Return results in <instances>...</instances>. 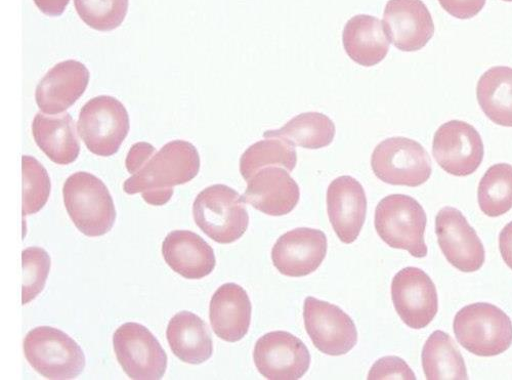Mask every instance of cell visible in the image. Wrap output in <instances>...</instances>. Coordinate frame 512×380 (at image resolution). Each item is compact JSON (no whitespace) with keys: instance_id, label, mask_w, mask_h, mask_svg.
Here are the masks:
<instances>
[{"instance_id":"d6986e66","label":"cell","mask_w":512,"mask_h":380,"mask_svg":"<svg viewBox=\"0 0 512 380\" xmlns=\"http://www.w3.org/2000/svg\"><path fill=\"white\" fill-rule=\"evenodd\" d=\"M90 72L82 63L68 60L56 65L39 82L35 99L42 113L58 115L65 112L87 90Z\"/></svg>"},{"instance_id":"ffe728a7","label":"cell","mask_w":512,"mask_h":380,"mask_svg":"<svg viewBox=\"0 0 512 380\" xmlns=\"http://www.w3.org/2000/svg\"><path fill=\"white\" fill-rule=\"evenodd\" d=\"M162 255L166 264L186 279H202L217 265L212 247L191 231L169 233L162 243Z\"/></svg>"},{"instance_id":"8d00e7d4","label":"cell","mask_w":512,"mask_h":380,"mask_svg":"<svg viewBox=\"0 0 512 380\" xmlns=\"http://www.w3.org/2000/svg\"><path fill=\"white\" fill-rule=\"evenodd\" d=\"M34 3L42 13L59 17L65 12L70 0H34Z\"/></svg>"},{"instance_id":"1f68e13d","label":"cell","mask_w":512,"mask_h":380,"mask_svg":"<svg viewBox=\"0 0 512 380\" xmlns=\"http://www.w3.org/2000/svg\"><path fill=\"white\" fill-rule=\"evenodd\" d=\"M22 304L31 303L44 290L52 267L49 253L40 247H28L22 252Z\"/></svg>"},{"instance_id":"7a4b0ae2","label":"cell","mask_w":512,"mask_h":380,"mask_svg":"<svg viewBox=\"0 0 512 380\" xmlns=\"http://www.w3.org/2000/svg\"><path fill=\"white\" fill-rule=\"evenodd\" d=\"M68 215L85 236L101 237L109 233L116 221V209L106 185L90 173H76L63 189Z\"/></svg>"},{"instance_id":"603a6c76","label":"cell","mask_w":512,"mask_h":380,"mask_svg":"<svg viewBox=\"0 0 512 380\" xmlns=\"http://www.w3.org/2000/svg\"><path fill=\"white\" fill-rule=\"evenodd\" d=\"M32 134L38 147L57 164L73 163L79 156L75 123L68 113H38L32 123Z\"/></svg>"},{"instance_id":"8fae6325","label":"cell","mask_w":512,"mask_h":380,"mask_svg":"<svg viewBox=\"0 0 512 380\" xmlns=\"http://www.w3.org/2000/svg\"><path fill=\"white\" fill-rule=\"evenodd\" d=\"M304 320L313 344L326 355H346L357 345L354 321L335 305L309 297L304 305Z\"/></svg>"},{"instance_id":"30bf717a","label":"cell","mask_w":512,"mask_h":380,"mask_svg":"<svg viewBox=\"0 0 512 380\" xmlns=\"http://www.w3.org/2000/svg\"><path fill=\"white\" fill-rule=\"evenodd\" d=\"M433 155L446 173L467 177L476 173L482 164L484 143L473 125L451 120L441 125L436 132Z\"/></svg>"},{"instance_id":"cb8c5ba5","label":"cell","mask_w":512,"mask_h":380,"mask_svg":"<svg viewBox=\"0 0 512 380\" xmlns=\"http://www.w3.org/2000/svg\"><path fill=\"white\" fill-rule=\"evenodd\" d=\"M166 337L170 349L183 362L198 365L213 353L211 333L206 323L191 312H180L169 321Z\"/></svg>"},{"instance_id":"484cf974","label":"cell","mask_w":512,"mask_h":380,"mask_svg":"<svg viewBox=\"0 0 512 380\" xmlns=\"http://www.w3.org/2000/svg\"><path fill=\"white\" fill-rule=\"evenodd\" d=\"M422 367L429 380H466L467 369L463 357L444 331L437 330L426 341L422 350Z\"/></svg>"},{"instance_id":"83f0119b","label":"cell","mask_w":512,"mask_h":380,"mask_svg":"<svg viewBox=\"0 0 512 380\" xmlns=\"http://www.w3.org/2000/svg\"><path fill=\"white\" fill-rule=\"evenodd\" d=\"M297 163L295 146L281 139H266L250 146L241 156L240 173L247 182L267 166L292 172Z\"/></svg>"},{"instance_id":"52a82bcc","label":"cell","mask_w":512,"mask_h":380,"mask_svg":"<svg viewBox=\"0 0 512 380\" xmlns=\"http://www.w3.org/2000/svg\"><path fill=\"white\" fill-rule=\"evenodd\" d=\"M371 166L375 176L394 186L419 187L432 176V161L418 142L396 137L384 140L374 149Z\"/></svg>"},{"instance_id":"d4e9b609","label":"cell","mask_w":512,"mask_h":380,"mask_svg":"<svg viewBox=\"0 0 512 380\" xmlns=\"http://www.w3.org/2000/svg\"><path fill=\"white\" fill-rule=\"evenodd\" d=\"M477 97L491 121L512 128V68L497 66L486 71L478 82Z\"/></svg>"},{"instance_id":"5b68a950","label":"cell","mask_w":512,"mask_h":380,"mask_svg":"<svg viewBox=\"0 0 512 380\" xmlns=\"http://www.w3.org/2000/svg\"><path fill=\"white\" fill-rule=\"evenodd\" d=\"M193 215L202 232L220 244L239 240L249 225L242 196L226 185H213L199 193L193 204Z\"/></svg>"},{"instance_id":"3957f363","label":"cell","mask_w":512,"mask_h":380,"mask_svg":"<svg viewBox=\"0 0 512 380\" xmlns=\"http://www.w3.org/2000/svg\"><path fill=\"white\" fill-rule=\"evenodd\" d=\"M428 224L423 207L414 198L395 194L383 198L375 210V229L393 248L407 250L411 256H428L424 233Z\"/></svg>"},{"instance_id":"8992f818","label":"cell","mask_w":512,"mask_h":380,"mask_svg":"<svg viewBox=\"0 0 512 380\" xmlns=\"http://www.w3.org/2000/svg\"><path fill=\"white\" fill-rule=\"evenodd\" d=\"M24 354L29 364L48 379H74L85 367L79 345L62 330L50 326L34 328L26 335Z\"/></svg>"},{"instance_id":"5bb4252c","label":"cell","mask_w":512,"mask_h":380,"mask_svg":"<svg viewBox=\"0 0 512 380\" xmlns=\"http://www.w3.org/2000/svg\"><path fill=\"white\" fill-rule=\"evenodd\" d=\"M436 233L445 258L457 270L472 273L483 267L485 247L461 211L442 208L436 218Z\"/></svg>"},{"instance_id":"f1b7e54d","label":"cell","mask_w":512,"mask_h":380,"mask_svg":"<svg viewBox=\"0 0 512 380\" xmlns=\"http://www.w3.org/2000/svg\"><path fill=\"white\" fill-rule=\"evenodd\" d=\"M478 199L486 216L497 218L507 214L512 208V165L491 166L480 182Z\"/></svg>"},{"instance_id":"f546056e","label":"cell","mask_w":512,"mask_h":380,"mask_svg":"<svg viewBox=\"0 0 512 380\" xmlns=\"http://www.w3.org/2000/svg\"><path fill=\"white\" fill-rule=\"evenodd\" d=\"M22 171V213L25 218L28 215L37 214L39 210L45 207L51 195L52 184L46 168L34 157L23 156Z\"/></svg>"},{"instance_id":"4dcf8cb0","label":"cell","mask_w":512,"mask_h":380,"mask_svg":"<svg viewBox=\"0 0 512 380\" xmlns=\"http://www.w3.org/2000/svg\"><path fill=\"white\" fill-rule=\"evenodd\" d=\"M80 19L98 31H111L124 21L128 0H74Z\"/></svg>"},{"instance_id":"e0dca14e","label":"cell","mask_w":512,"mask_h":380,"mask_svg":"<svg viewBox=\"0 0 512 380\" xmlns=\"http://www.w3.org/2000/svg\"><path fill=\"white\" fill-rule=\"evenodd\" d=\"M330 223L341 242L357 240L367 214V198L363 186L353 177L335 179L327 190Z\"/></svg>"},{"instance_id":"ba28073f","label":"cell","mask_w":512,"mask_h":380,"mask_svg":"<svg viewBox=\"0 0 512 380\" xmlns=\"http://www.w3.org/2000/svg\"><path fill=\"white\" fill-rule=\"evenodd\" d=\"M77 131L92 153L109 157L118 152L130 132V116L117 99L100 96L82 107Z\"/></svg>"},{"instance_id":"2e32d148","label":"cell","mask_w":512,"mask_h":380,"mask_svg":"<svg viewBox=\"0 0 512 380\" xmlns=\"http://www.w3.org/2000/svg\"><path fill=\"white\" fill-rule=\"evenodd\" d=\"M382 23L394 46L402 52L420 51L435 34L433 17L422 0H390Z\"/></svg>"},{"instance_id":"6da1fadb","label":"cell","mask_w":512,"mask_h":380,"mask_svg":"<svg viewBox=\"0 0 512 380\" xmlns=\"http://www.w3.org/2000/svg\"><path fill=\"white\" fill-rule=\"evenodd\" d=\"M200 171V156L194 145L173 141L150 156L137 172L123 184L125 193H142L150 205L166 204L174 195V187L191 182Z\"/></svg>"},{"instance_id":"9c48e42d","label":"cell","mask_w":512,"mask_h":380,"mask_svg":"<svg viewBox=\"0 0 512 380\" xmlns=\"http://www.w3.org/2000/svg\"><path fill=\"white\" fill-rule=\"evenodd\" d=\"M117 360L128 377L160 380L167 368V356L152 332L139 323L128 322L113 335Z\"/></svg>"},{"instance_id":"4fadbf2b","label":"cell","mask_w":512,"mask_h":380,"mask_svg":"<svg viewBox=\"0 0 512 380\" xmlns=\"http://www.w3.org/2000/svg\"><path fill=\"white\" fill-rule=\"evenodd\" d=\"M392 300L402 321L410 328L428 327L439 311L437 287L424 271L408 267L393 279Z\"/></svg>"},{"instance_id":"836d02e7","label":"cell","mask_w":512,"mask_h":380,"mask_svg":"<svg viewBox=\"0 0 512 380\" xmlns=\"http://www.w3.org/2000/svg\"><path fill=\"white\" fill-rule=\"evenodd\" d=\"M486 2L487 0H439L448 14L460 20L476 17L484 9Z\"/></svg>"},{"instance_id":"9a60e30c","label":"cell","mask_w":512,"mask_h":380,"mask_svg":"<svg viewBox=\"0 0 512 380\" xmlns=\"http://www.w3.org/2000/svg\"><path fill=\"white\" fill-rule=\"evenodd\" d=\"M327 248V238L322 231L294 229L277 240L272 249L273 264L285 276L305 277L322 265Z\"/></svg>"},{"instance_id":"ac0fdd59","label":"cell","mask_w":512,"mask_h":380,"mask_svg":"<svg viewBox=\"0 0 512 380\" xmlns=\"http://www.w3.org/2000/svg\"><path fill=\"white\" fill-rule=\"evenodd\" d=\"M247 184L243 201L268 216L288 215L300 202V187L281 166L263 168Z\"/></svg>"},{"instance_id":"7c38bea8","label":"cell","mask_w":512,"mask_h":380,"mask_svg":"<svg viewBox=\"0 0 512 380\" xmlns=\"http://www.w3.org/2000/svg\"><path fill=\"white\" fill-rule=\"evenodd\" d=\"M253 360L267 379L297 380L309 370L311 354L298 337L286 331H274L255 344Z\"/></svg>"},{"instance_id":"d590c367","label":"cell","mask_w":512,"mask_h":380,"mask_svg":"<svg viewBox=\"0 0 512 380\" xmlns=\"http://www.w3.org/2000/svg\"><path fill=\"white\" fill-rule=\"evenodd\" d=\"M499 249L504 263L512 270V222L499 235Z\"/></svg>"},{"instance_id":"277c9868","label":"cell","mask_w":512,"mask_h":380,"mask_svg":"<svg viewBox=\"0 0 512 380\" xmlns=\"http://www.w3.org/2000/svg\"><path fill=\"white\" fill-rule=\"evenodd\" d=\"M457 342L469 353L493 357L512 345V322L499 308L487 303L464 307L455 316Z\"/></svg>"},{"instance_id":"7402d4cb","label":"cell","mask_w":512,"mask_h":380,"mask_svg":"<svg viewBox=\"0 0 512 380\" xmlns=\"http://www.w3.org/2000/svg\"><path fill=\"white\" fill-rule=\"evenodd\" d=\"M343 44L349 57L365 67L381 63L390 51V38L383 23L369 15H358L349 20L344 29Z\"/></svg>"},{"instance_id":"74e56055","label":"cell","mask_w":512,"mask_h":380,"mask_svg":"<svg viewBox=\"0 0 512 380\" xmlns=\"http://www.w3.org/2000/svg\"><path fill=\"white\" fill-rule=\"evenodd\" d=\"M503 2L512 3V0H503Z\"/></svg>"},{"instance_id":"44dd1931","label":"cell","mask_w":512,"mask_h":380,"mask_svg":"<svg viewBox=\"0 0 512 380\" xmlns=\"http://www.w3.org/2000/svg\"><path fill=\"white\" fill-rule=\"evenodd\" d=\"M210 324L221 340L236 343L248 333L251 303L247 292L238 284L222 285L210 302Z\"/></svg>"},{"instance_id":"4316f807","label":"cell","mask_w":512,"mask_h":380,"mask_svg":"<svg viewBox=\"0 0 512 380\" xmlns=\"http://www.w3.org/2000/svg\"><path fill=\"white\" fill-rule=\"evenodd\" d=\"M336 134L334 122L326 115L308 112L297 115L278 131H268L265 139H281L306 149L329 146Z\"/></svg>"},{"instance_id":"d6a6232c","label":"cell","mask_w":512,"mask_h":380,"mask_svg":"<svg viewBox=\"0 0 512 380\" xmlns=\"http://www.w3.org/2000/svg\"><path fill=\"white\" fill-rule=\"evenodd\" d=\"M369 380L404 379L416 380L415 374L407 363L398 357H384L371 368Z\"/></svg>"},{"instance_id":"e575fe53","label":"cell","mask_w":512,"mask_h":380,"mask_svg":"<svg viewBox=\"0 0 512 380\" xmlns=\"http://www.w3.org/2000/svg\"><path fill=\"white\" fill-rule=\"evenodd\" d=\"M156 149L149 143H138L134 145L126 157V168L128 173L134 175L138 168L154 153Z\"/></svg>"}]
</instances>
